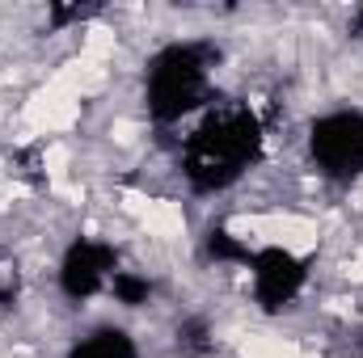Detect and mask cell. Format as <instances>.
<instances>
[{
	"label": "cell",
	"instance_id": "6da1fadb",
	"mask_svg": "<svg viewBox=\"0 0 363 358\" xmlns=\"http://www.w3.org/2000/svg\"><path fill=\"white\" fill-rule=\"evenodd\" d=\"M237 354L241 358H304V346L279 333H241L237 337Z\"/></svg>",
	"mask_w": 363,
	"mask_h": 358
}]
</instances>
